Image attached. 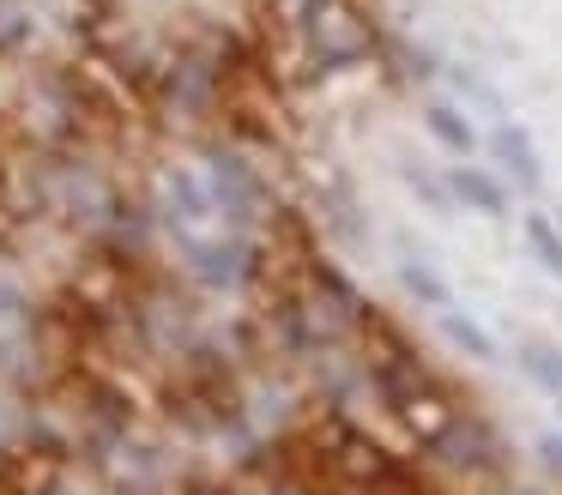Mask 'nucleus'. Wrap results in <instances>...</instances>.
<instances>
[{"label": "nucleus", "mask_w": 562, "mask_h": 495, "mask_svg": "<svg viewBox=\"0 0 562 495\" xmlns=\"http://www.w3.org/2000/svg\"><path fill=\"white\" fill-rule=\"evenodd\" d=\"M520 362H526V374H532L544 393L562 398V350H557V345H544V338H526V345H520Z\"/></svg>", "instance_id": "nucleus-5"}, {"label": "nucleus", "mask_w": 562, "mask_h": 495, "mask_svg": "<svg viewBox=\"0 0 562 495\" xmlns=\"http://www.w3.org/2000/svg\"><path fill=\"white\" fill-rule=\"evenodd\" d=\"M526 241H532V254L562 278V229L550 224V217H526Z\"/></svg>", "instance_id": "nucleus-7"}, {"label": "nucleus", "mask_w": 562, "mask_h": 495, "mask_svg": "<svg viewBox=\"0 0 562 495\" xmlns=\"http://www.w3.org/2000/svg\"><path fill=\"white\" fill-rule=\"evenodd\" d=\"M400 284L412 290L417 302H448V284H441V272H436V266H417V260H405V266H400Z\"/></svg>", "instance_id": "nucleus-8"}, {"label": "nucleus", "mask_w": 562, "mask_h": 495, "mask_svg": "<svg viewBox=\"0 0 562 495\" xmlns=\"http://www.w3.org/2000/svg\"><path fill=\"white\" fill-rule=\"evenodd\" d=\"M441 333H448L453 345L465 350V357H496V345L484 338V326H477V320H465V314H448V320H441Z\"/></svg>", "instance_id": "nucleus-9"}, {"label": "nucleus", "mask_w": 562, "mask_h": 495, "mask_svg": "<svg viewBox=\"0 0 562 495\" xmlns=\"http://www.w3.org/2000/svg\"><path fill=\"white\" fill-rule=\"evenodd\" d=\"M490 151H496V164L508 169L520 188H538V157H532L526 127H496V133H490Z\"/></svg>", "instance_id": "nucleus-2"}, {"label": "nucleus", "mask_w": 562, "mask_h": 495, "mask_svg": "<svg viewBox=\"0 0 562 495\" xmlns=\"http://www.w3.org/2000/svg\"><path fill=\"white\" fill-rule=\"evenodd\" d=\"M424 121H429V133H436V139L448 145V151H472V145H477L472 121H465L453 103H429V109H424Z\"/></svg>", "instance_id": "nucleus-4"}, {"label": "nucleus", "mask_w": 562, "mask_h": 495, "mask_svg": "<svg viewBox=\"0 0 562 495\" xmlns=\"http://www.w3.org/2000/svg\"><path fill=\"white\" fill-rule=\"evenodd\" d=\"M279 495H296V490H279Z\"/></svg>", "instance_id": "nucleus-11"}, {"label": "nucleus", "mask_w": 562, "mask_h": 495, "mask_svg": "<svg viewBox=\"0 0 562 495\" xmlns=\"http://www.w3.org/2000/svg\"><path fill=\"white\" fill-rule=\"evenodd\" d=\"M448 193H453V200H465V205H477V212H490V217L508 212V193H502V181L484 176V169H448Z\"/></svg>", "instance_id": "nucleus-3"}, {"label": "nucleus", "mask_w": 562, "mask_h": 495, "mask_svg": "<svg viewBox=\"0 0 562 495\" xmlns=\"http://www.w3.org/2000/svg\"><path fill=\"white\" fill-rule=\"evenodd\" d=\"M188 260H194V272L206 278L212 290H231L236 278H243L248 254H243V241H188Z\"/></svg>", "instance_id": "nucleus-1"}, {"label": "nucleus", "mask_w": 562, "mask_h": 495, "mask_svg": "<svg viewBox=\"0 0 562 495\" xmlns=\"http://www.w3.org/2000/svg\"><path fill=\"white\" fill-rule=\"evenodd\" d=\"M212 205H218V193H206V181L176 176V217H206Z\"/></svg>", "instance_id": "nucleus-10"}, {"label": "nucleus", "mask_w": 562, "mask_h": 495, "mask_svg": "<svg viewBox=\"0 0 562 495\" xmlns=\"http://www.w3.org/2000/svg\"><path fill=\"white\" fill-rule=\"evenodd\" d=\"M212 176H218V200L224 205H255L260 200V181L248 176L236 157H212Z\"/></svg>", "instance_id": "nucleus-6"}]
</instances>
